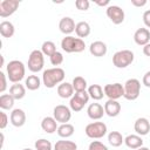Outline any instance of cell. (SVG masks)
Returning a JSON list of instances; mask_svg holds the SVG:
<instances>
[{"mask_svg": "<svg viewBox=\"0 0 150 150\" xmlns=\"http://www.w3.org/2000/svg\"><path fill=\"white\" fill-rule=\"evenodd\" d=\"M66 73L62 68L60 67H54V68H48L43 70L42 73V83L46 88H54L59 84H61L64 80Z\"/></svg>", "mask_w": 150, "mask_h": 150, "instance_id": "6da1fadb", "label": "cell"}, {"mask_svg": "<svg viewBox=\"0 0 150 150\" xmlns=\"http://www.w3.org/2000/svg\"><path fill=\"white\" fill-rule=\"evenodd\" d=\"M7 77L12 83H20L21 80H23L26 74V68L22 61L19 60H12L8 62L6 67Z\"/></svg>", "mask_w": 150, "mask_h": 150, "instance_id": "7a4b0ae2", "label": "cell"}, {"mask_svg": "<svg viewBox=\"0 0 150 150\" xmlns=\"http://www.w3.org/2000/svg\"><path fill=\"white\" fill-rule=\"evenodd\" d=\"M61 48L66 53H81L86 48V42L71 35H67L61 40Z\"/></svg>", "mask_w": 150, "mask_h": 150, "instance_id": "3957f363", "label": "cell"}, {"mask_svg": "<svg viewBox=\"0 0 150 150\" xmlns=\"http://www.w3.org/2000/svg\"><path fill=\"white\" fill-rule=\"evenodd\" d=\"M134 59H135V55L131 50L122 49V50L116 52L112 55V64L116 68H120V69L127 68L128 66H130L134 62Z\"/></svg>", "mask_w": 150, "mask_h": 150, "instance_id": "277c9868", "label": "cell"}, {"mask_svg": "<svg viewBox=\"0 0 150 150\" xmlns=\"http://www.w3.org/2000/svg\"><path fill=\"white\" fill-rule=\"evenodd\" d=\"M107 131H108V128H107L105 123L100 122V121L91 122V123L87 124L86 129H84L86 135L91 139H100V138L104 137L107 135Z\"/></svg>", "mask_w": 150, "mask_h": 150, "instance_id": "5b68a950", "label": "cell"}, {"mask_svg": "<svg viewBox=\"0 0 150 150\" xmlns=\"http://www.w3.org/2000/svg\"><path fill=\"white\" fill-rule=\"evenodd\" d=\"M27 66H28V69L32 73L41 71L43 69V66H45V55H43V53L39 49L32 50L29 56H28Z\"/></svg>", "mask_w": 150, "mask_h": 150, "instance_id": "8992f818", "label": "cell"}, {"mask_svg": "<svg viewBox=\"0 0 150 150\" xmlns=\"http://www.w3.org/2000/svg\"><path fill=\"white\" fill-rule=\"evenodd\" d=\"M124 98L128 101H135L141 93V82L137 79H129L124 83Z\"/></svg>", "mask_w": 150, "mask_h": 150, "instance_id": "52a82bcc", "label": "cell"}, {"mask_svg": "<svg viewBox=\"0 0 150 150\" xmlns=\"http://www.w3.org/2000/svg\"><path fill=\"white\" fill-rule=\"evenodd\" d=\"M89 98L90 97H89V94L87 90L75 93L69 101V108L71 109V111H75V112L81 111L84 108V105L89 102Z\"/></svg>", "mask_w": 150, "mask_h": 150, "instance_id": "ba28073f", "label": "cell"}, {"mask_svg": "<svg viewBox=\"0 0 150 150\" xmlns=\"http://www.w3.org/2000/svg\"><path fill=\"white\" fill-rule=\"evenodd\" d=\"M104 95L108 97V100H118L122 96H124V87L122 83H108L103 87Z\"/></svg>", "mask_w": 150, "mask_h": 150, "instance_id": "9c48e42d", "label": "cell"}, {"mask_svg": "<svg viewBox=\"0 0 150 150\" xmlns=\"http://www.w3.org/2000/svg\"><path fill=\"white\" fill-rule=\"evenodd\" d=\"M53 117L57 123H68L71 118V109L64 104H57L53 109Z\"/></svg>", "mask_w": 150, "mask_h": 150, "instance_id": "30bf717a", "label": "cell"}, {"mask_svg": "<svg viewBox=\"0 0 150 150\" xmlns=\"http://www.w3.org/2000/svg\"><path fill=\"white\" fill-rule=\"evenodd\" d=\"M105 14L114 25H120L124 21V11L117 5H110L105 9Z\"/></svg>", "mask_w": 150, "mask_h": 150, "instance_id": "8fae6325", "label": "cell"}, {"mask_svg": "<svg viewBox=\"0 0 150 150\" xmlns=\"http://www.w3.org/2000/svg\"><path fill=\"white\" fill-rule=\"evenodd\" d=\"M20 1L18 0H2L0 1V16L1 18H8L12 14L16 12L19 8Z\"/></svg>", "mask_w": 150, "mask_h": 150, "instance_id": "7c38bea8", "label": "cell"}, {"mask_svg": "<svg viewBox=\"0 0 150 150\" xmlns=\"http://www.w3.org/2000/svg\"><path fill=\"white\" fill-rule=\"evenodd\" d=\"M104 114H105V112H104V107L101 105L100 103H96V102L90 103V104L88 105V108H87V115H88V117H89L90 120H93V121H98V120H101Z\"/></svg>", "mask_w": 150, "mask_h": 150, "instance_id": "4fadbf2b", "label": "cell"}, {"mask_svg": "<svg viewBox=\"0 0 150 150\" xmlns=\"http://www.w3.org/2000/svg\"><path fill=\"white\" fill-rule=\"evenodd\" d=\"M9 121H11L12 125L20 128V127L25 125V123H26V112L20 108L13 109L9 115Z\"/></svg>", "mask_w": 150, "mask_h": 150, "instance_id": "5bb4252c", "label": "cell"}, {"mask_svg": "<svg viewBox=\"0 0 150 150\" xmlns=\"http://www.w3.org/2000/svg\"><path fill=\"white\" fill-rule=\"evenodd\" d=\"M134 41L138 46H145L150 42V32L148 28L141 27L134 33Z\"/></svg>", "mask_w": 150, "mask_h": 150, "instance_id": "9a60e30c", "label": "cell"}, {"mask_svg": "<svg viewBox=\"0 0 150 150\" xmlns=\"http://www.w3.org/2000/svg\"><path fill=\"white\" fill-rule=\"evenodd\" d=\"M75 27H76V23L70 16H63L59 22V29L66 36L70 35L75 30Z\"/></svg>", "mask_w": 150, "mask_h": 150, "instance_id": "2e32d148", "label": "cell"}, {"mask_svg": "<svg viewBox=\"0 0 150 150\" xmlns=\"http://www.w3.org/2000/svg\"><path fill=\"white\" fill-rule=\"evenodd\" d=\"M108 47L103 41H94L89 46V53L95 57H102L107 54Z\"/></svg>", "mask_w": 150, "mask_h": 150, "instance_id": "e0dca14e", "label": "cell"}, {"mask_svg": "<svg viewBox=\"0 0 150 150\" xmlns=\"http://www.w3.org/2000/svg\"><path fill=\"white\" fill-rule=\"evenodd\" d=\"M134 129H135L137 135L145 136L150 131V121L148 118H145V117H139V118H137L135 121Z\"/></svg>", "mask_w": 150, "mask_h": 150, "instance_id": "ac0fdd59", "label": "cell"}, {"mask_svg": "<svg viewBox=\"0 0 150 150\" xmlns=\"http://www.w3.org/2000/svg\"><path fill=\"white\" fill-rule=\"evenodd\" d=\"M104 112L109 117H116L121 112V104L116 100H108L104 103Z\"/></svg>", "mask_w": 150, "mask_h": 150, "instance_id": "d6986e66", "label": "cell"}, {"mask_svg": "<svg viewBox=\"0 0 150 150\" xmlns=\"http://www.w3.org/2000/svg\"><path fill=\"white\" fill-rule=\"evenodd\" d=\"M57 122L53 116H46L41 121V129L47 134H54L57 131Z\"/></svg>", "mask_w": 150, "mask_h": 150, "instance_id": "ffe728a7", "label": "cell"}, {"mask_svg": "<svg viewBox=\"0 0 150 150\" xmlns=\"http://www.w3.org/2000/svg\"><path fill=\"white\" fill-rule=\"evenodd\" d=\"M124 144H125L129 149L136 150V149L143 146V139H142V136H139V135H137V134L128 135L127 137H124Z\"/></svg>", "mask_w": 150, "mask_h": 150, "instance_id": "44dd1931", "label": "cell"}, {"mask_svg": "<svg viewBox=\"0 0 150 150\" xmlns=\"http://www.w3.org/2000/svg\"><path fill=\"white\" fill-rule=\"evenodd\" d=\"M74 88L73 84L69 82H62L57 86V95L61 98H71L74 95Z\"/></svg>", "mask_w": 150, "mask_h": 150, "instance_id": "7402d4cb", "label": "cell"}, {"mask_svg": "<svg viewBox=\"0 0 150 150\" xmlns=\"http://www.w3.org/2000/svg\"><path fill=\"white\" fill-rule=\"evenodd\" d=\"M9 94L14 100H22L26 96V87L21 83H13L9 87Z\"/></svg>", "mask_w": 150, "mask_h": 150, "instance_id": "603a6c76", "label": "cell"}, {"mask_svg": "<svg viewBox=\"0 0 150 150\" xmlns=\"http://www.w3.org/2000/svg\"><path fill=\"white\" fill-rule=\"evenodd\" d=\"M90 25L87 22V21H80L76 23V27H75V33L76 35L83 40V38H87L89 34H90Z\"/></svg>", "mask_w": 150, "mask_h": 150, "instance_id": "cb8c5ba5", "label": "cell"}, {"mask_svg": "<svg viewBox=\"0 0 150 150\" xmlns=\"http://www.w3.org/2000/svg\"><path fill=\"white\" fill-rule=\"evenodd\" d=\"M88 94H89V97L93 98L94 101H100L103 98V95H104V91H103V88L100 86V84H91L88 87L87 89Z\"/></svg>", "mask_w": 150, "mask_h": 150, "instance_id": "d4e9b609", "label": "cell"}, {"mask_svg": "<svg viewBox=\"0 0 150 150\" xmlns=\"http://www.w3.org/2000/svg\"><path fill=\"white\" fill-rule=\"evenodd\" d=\"M74 131H75V128L73 124L70 123H63V124H60L59 128H57V135L61 137V138H69L70 136L74 135Z\"/></svg>", "mask_w": 150, "mask_h": 150, "instance_id": "484cf974", "label": "cell"}, {"mask_svg": "<svg viewBox=\"0 0 150 150\" xmlns=\"http://www.w3.org/2000/svg\"><path fill=\"white\" fill-rule=\"evenodd\" d=\"M14 33H15V28L11 21L5 20L0 23V34L2 38H12Z\"/></svg>", "mask_w": 150, "mask_h": 150, "instance_id": "4316f807", "label": "cell"}, {"mask_svg": "<svg viewBox=\"0 0 150 150\" xmlns=\"http://www.w3.org/2000/svg\"><path fill=\"white\" fill-rule=\"evenodd\" d=\"M108 142L111 146L118 148L124 143V137L120 131H110L108 134Z\"/></svg>", "mask_w": 150, "mask_h": 150, "instance_id": "83f0119b", "label": "cell"}, {"mask_svg": "<svg viewBox=\"0 0 150 150\" xmlns=\"http://www.w3.org/2000/svg\"><path fill=\"white\" fill-rule=\"evenodd\" d=\"M54 150H77V144L73 141L59 139L54 144Z\"/></svg>", "mask_w": 150, "mask_h": 150, "instance_id": "f1b7e54d", "label": "cell"}, {"mask_svg": "<svg viewBox=\"0 0 150 150\" xmlns=\"http://www.w3.org/2000/svg\"><path fill=\"white\" fill-rule=\"evenodd\" d=\"M41 86V80L38 75H29L26 80H25V87L28 89V90H38Z\"/></svg>", "mask_w": 150, "mask_h": 150, "instance_id": "f546056e", "label": "cell"}, {"mask_svg": "<svg viewBox=\"0 0 150 150\" xmlns=\"http://www.w3.org/2000/svg\"><path fill=\"white\" fill-rule=\"evenodd\" d=\"M73 88L75 90V93H80V91H86L87 90V87H88V83H87V80L82 76H75L73 79Z\"/></svg>", "mask_w": 150, "mask_h": 150, "instance_id": "4dcf8cb0", "label": "cell"}, {"mask_svg": "<svg viewBox=\"0 0 150 150\" xmlns=\"http://www.w3.org/2000/svg\"><path fill=\"white\" fill-rule=\"evenodd\" d=\"M14 97L11 94H2L0 96V108L2 110H11L14 105Z\"/></svg>", "mask_w": 150, "mask_h": 150, "instance_id": "1f68e13d", "label": "cell"}, {"mask_svg": "<svg viewBox=\"0 0 150 150\" xmlns=\"http://www.w3.org/2000/svg\"><path fill=\"white\" fill-rule=\"evenodd\" d=\"M41 52L43 53V55H47V56H52L54 53H56V46L53 41H45L41 46Z\"/></svg>", "mask_w": 150, "mask_h": 150, "instance_id": "d6a6232c", "label": "cell"}, {"mask_svg": "<svg viewBox=\"0 0 150 150\" xmlns=\"http://www.w3.org/2000/svg\"><path fill=\"white\" fill-rule=\"evenodd\" d=\"M34 146H35V150H54V146L52 145V143L46 138H40L35 141Z\"/></svg>", "mask_w": 150, "mask_h": 150, "instance_id": "836d02e7", "label": "cell"}, {"mask_svg": "<svg viewBox=\"0 0 150 150\" xmlns=\"http://www.w3.org/2000/svg\"><path fill=\"white\" fill-rule=\"evenodd\" d=\"M49 60H50V63L56 67V66H60V64L63 62V55H62V53L56 52V53H54V54L49 57Z\"/></svg>", "mask_w": 150, "mask_h": 150, "instance_id": "e575fe53", "label": "cell"}, {"mask_svg": "<svg viewBox=\"0 0 150 150\" xmlns=\"http://www.w3.org/2000/svg\"><path fill=\"white\" fill-rule=\"evenodd\" d=\"M88 150H109V149L104 143H102L100 141H93V142H90Z\"/></svg>", "mask_w": 150, "mask_h": 150, "instance_id": "d590c367", "label": "cell"}, {"mask_svg": "<svg viewBox=\"0 0 150 150\" xmlns=\"http://www.w3.org/2000/svg\"><path fill=\"white\" fill-rule=\"evenodd\" d=\"M75 6L79 11H88L89 6H90V2L88 0H76Z\"/></svg>", "mask_w": 150, "mask_h": 150, "instance_id": "8d00e7d4", "label": "cell"}, {"mask_svg": "<svg viewBox=\"0 0 150 150\" xmlns=\"http://www.w3.org/2000/svg\"><path fill=\"white\" fill-rule=\"evenodd\" d=\"M0 79H1V86H0V93H4L7 88V80L4 71H0Z\"/></svg>", "mask_w": 150, "mask_h": 150, "instance_id": "74e56055", "label": "cell"}, {"mask_svg": "<svg viewBox=\"0 0 150 150\" xmlns=\"http://www.w3.org/2000/svg\"><path fill=\"white\" fill-rule=\"evenodd\" d=\"M142 19H143V22H144L145 27L146 28H150V9H148V11H145L143 13Z\"/></svg>", "mask_w": 150, "mask_h": 150, "instance_id": "f35d334b", "label": "cell"}, {"mask_svg": "<svg viewBox=\"0 0 150 150\" xmlns=\"http://www.w3.org/2000/svg\"><path fill=\"white\" fill-rule=\"evenodd\" d=\"M8 124V116L6 112L1 111V122H0V129H5Z\"/></svg>", "mask_w": 150, "mask_h": 150, "instance_id": "ab89813d", "label": "cell"}, {"mask_svg": "<svg viewBox=\"0 0 150 150\" xmlns=\"http://www.w3.org/2000/svg\"><path fill=\"white\" fill-rule=\"evenodd\" d=\"M142 83H143L145 87L150 88V70H149V71H146V73L143 75V79H142Z\"/></svg>", "mask_w": 150, "mask_h": 150, "instance_id": "60d3db41", "label": "cell"}, {"mask_svg": "<svg viewBox=\"0 0 150 150\" xmlns=\"http://www.w3.org/2000/svg\"><path fill=\"white\" fill-rule=\"evenodd\" d=\"M148 4L146 0H131V5L136 6V7H143Z\"/></svg>", "mask_w": 150, "mask_h": 150, "instance_id": "b9f144b4", "label": "cell"}, {"mask_svg": "<svg viewBox=\"0 0 150 150\" xmlns=\"http://www.w3.org/2000/svg\"><path fill=\"white\" fill-rule=\"evenodd\" d=\"M143 54H144L145 56H149V57H150V42L143 47Z\"/></svg>", "mask_w": 150, "mask_h": 150, "instance_id": "7bdbcfd3", "label": "cell"}, {"mask_svg": "<svg viewBox=\"0 0 150 150\" xmlns=\"http://www.w3.org/2000/svg\"><path fill=\"white\" fill-rule=\"evenodd\" d=\"M95 4L98 5V6H102V7H108V6H110V1H109V0H105V1H95Z\"/></svg>", "mask_w": 150, "mask_h": 150, "instance_id": "ee69618b", "label": "cell"}, {"mask_svg": "<svg viewBox=\"0 0 150 150\" xmlns=\"http://www.w3.org/2000/svg\"><path fill=\"white\" fill-rule=\"evenodd\" d=\"M136 150H150V149L146 148V146H141V148H138V149H136Z\"/></svg>", "mask_w": 150, "mask_h": 150, "instance_id": "f6af8a7d", "label": "cell"}, {"mask_svg": "<svg viewBox=\"0 0 150 150\" xmlns=\"http://www.w3.org/2000/svg\"><path fill=\"white\" fill-rule=\"evenodd\" d=\"M4 63H5V60H4V56L1 55V66L0 67H4Z\"/></svg>", "mask_w": 150, "mask_h": 150, "instance_id": "bcb514c9", "label": "cell"}, {"mask_svg": "<svg viewBox=\"0 0 150 150\" xmlns=\"http://www.w3.org/2000/svg\"><path fill=\"white\" fill-rule=\"evenodd\" d=\"M22 150H33V149H30V148H25V149H22Z\"/></svg>", "mask_w": 150, "mask_h": 150, "instance_id": "7dc6e473", "label": "cell"}]
</instances>
